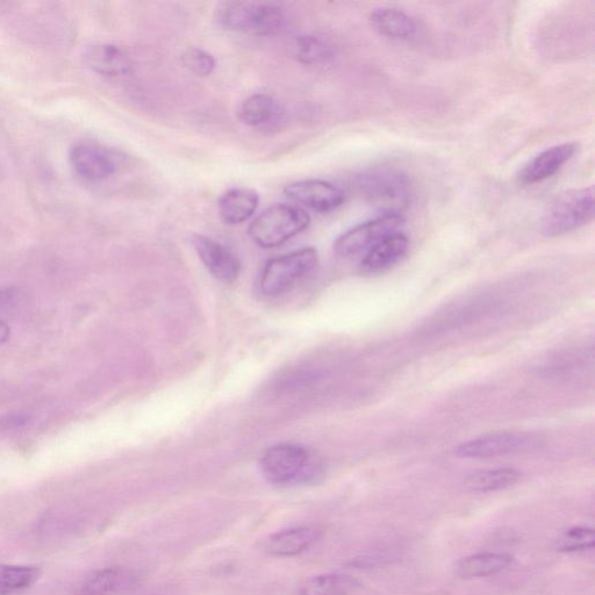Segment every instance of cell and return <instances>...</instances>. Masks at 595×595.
Masks as SVG:
<instances>
[{
    "mask_svg": "<svg viewBox=\"0 0 595 595\" xmlns=\"http://www.w3.org/2000/svg\"><path fill=\"white\" fill-rule=\"evenodd\" d=\"M41 571L35 566H0V595H14L30 589L40 578Z\"/></svg>",
    "mask_w": 595,
    "mask_h": 595,
    "instance_id": "603a6c76",
    "label": "cell"
},
{
    "mask_svg": "<svg viewBox=\"0 0 595 595\" xmlns=\"http://www.w3.org/2000/svg\"><path fill=\"white\" fill-rule=\"evenodd\" d=\"M85 63L95 73L105 77H123L131 73V60L119 47L103 43L86 50Z\"/></svg>",
    "mask_w": 595,
    "mask_h": 595,
    "instance_id": "2e32d148",
    "label": "cell"
},
{
    "mask_svg": "<svg viewBox=\"0 0 595 595\" xmlns=\"http://www.w3.org/2000/svg\"><path fill=\"white\" fill-rule=\"evenodd\" d=\"M595 533L593 528L573 527L559 537L556 542V550L562 554L579 553V551L594 548Z\"/></svg>",
    "mask_w": 595,
    "mask_h": 595,
    "instance_id": "d4e9b609",
    "label": "cell"
},
{
    "mask_svg": "<svg viewBox=\"0 0 595 595\" xmlns=\"http://www.w3.org/2000/svg\"><path fill=\"white\" fill-rule=\"evenodd\" d=\"M408 249H410V240L407 236L401 232L393 234L365 254L361 269L364 274H381L403 260Z\"/></svg>",
    "mask_w": 595,
    "mask_h": 595,
    "instance_id": "5bb4252c",
    "label": "cell"
},
{
    "mask_svg": "<svg viewBox=\"0 0 595 595\" xmlns=\"http://www.w3.org/2000/svg\"><path fill=\"white\" fill-rule=\"evenodd\" d=\"M30 421V417L26 414L21 413H12L6 415L2 420H0V427L6 430H13L24 427Z\"/></svg>",
    "mask_w": 595,
    "mask_h": 595,
    "instance_id": "4316f807",
    "label": "cell"
},
{
    "mask_svg": "<svg viewBox=\"0 0 595 595\" xmlns=\"http://www.w3.org/2000/svg\"><path fill=\"white\" fill-rule=\"evenodd\" d=\"M286 197L318 213H331L346 202V195L338 186L321 179H306L285 185Z\"/></svg>",
    "mask_w": 595,
    "mask_h": 595,
    "instance_id": "9c48e42d",
    "label": "cell"
},
{
    "mask_svg": "<svg viewBox=\"0 0 595 595\" xmlns=\"http://www.w3.org/2000/svg\"><path fill=\"white\" fill-rule=\"evenodd\" d=\"M370 23L383 37L394 40H408L417 33L414 19L404 11L393 7H379L370 14Z\"/></svg>",
    "mask_w": 595,
    "mask_h": 595,
    "instance_id": "e0dca14e",
    "label": "cell"
},
{
    "mask_svg": "<svg viewBox=\"0 0 595 595\" xmlns=\"http://www.w3.org/2000/svg\"><path fill=\"white\" fill-rule=\"evenodd\" d=\"M19 300V291L13 288L0 290V311L11 310L17 305Z\"/></svg>",
    "mask_w": 595,
    "mask_h": 595,
    "instance_id": "83f0119b",
    "label": "cell"
},
{
    "mask_svg": "<svg viewBox=\"0 0 595 595\" xmlns=\"http://www.w3.org/2000/svg\"><path fill=\"white\" fill-rule=\"evenodd\" d=\"M535 442L533 437L526 433H491L462 443L456 448L455 453L458 457L470 458V460H487V458L519 453Z\"/></svg>",
    "mask_w": 595,
    "mask_h": 595,
    "instance_id": "ba28073f",
    "label": "cell"
},
{
    "mask_svg": "<svg viewBox=\"0 0 595 595\" xmlns=\"http://www.w3.org/2000/svg\"><path fill=\"white\" fill-rule=\"evenodd\" d=\"M296 56L304 66H325L335 59V50L324 39L315 35H303L296 41Z\"/></svg>",
    "mask_w": 595,
    "mask_h": 595,
    "instance_id": "cb8c5ba5",
    "label": "cell"
},
{
    "mask_svg": "<svg viewBox=\"0 0 595 595\" xmlns=\"http://www.w3.org/2000/svg\"><path fill=\"white\" fill-rule=\"evenodd\" d=\"M10 327L4 321H0V344L7 342L10 339Z\"/></svg>",
    "mask_w": 595,
    "mask_h": 595,
    "instance_id": "f1b7e54d",
    "label": "cell"
},
{
    "mask_svg": "<svg viewBox=\"0 0 595 595\" xmlns=\"http://www.w3.org/2000/svg\"><path fill=\"white\" fill-rule=\"evenodd\" d=\"M362 586L360 580L344 573H325L307 579L298 595H350Z\"/></svg>",
    "mask_w": 595,
    "mask_h": 595,
    "instance_id": "44dd1931",
    "label": "cell"
},
{
    "mask_svg": "<svg viewBox=\"0 0 595 595\" xmlns=\"http://www.w3.org/2000/svg\"><path fill=\"white\" fill-rule=\"evenodd\" d=\"M279 114L276 100L264 93L249 97L238 111V118L248 127H264L275 120Z\"/></svg>",
    "mask_w": 595,
    "mask_h": 595,
    "instance_id": "7402d4cb",
    "label": "cell"
},
{
    "mask_svg": "<svg viewBox=\"0 0 595 595\" xmlns=\"http://www.w3.org/2000/svg\"><path fill=\"white\" fill-rule=\"evenodd\" d=\"M404 225L405 219L401 214H384L382 217L363 222L349 229L335 241V253L341 257L367 254L379 242L401 232Z\"/></svg>",
    "mask_w": 595,
    "mask_h": 595,
    "instance_id": "52a82bcc",
    "label": "cell"
},
{
    "mask_svg": "<svg viewBox=\"0 0 595 595\" xmlns=\"http://www.w3.org/2000/svg\"><path fill=\"white\" fill-rule=\"evenodd\" d=\"M182 62L184 67L188 69L191 74L198 77L210 76L213 73L215 66H217L212 54L197 47L186 49L182 55Z\"/></svg>",
    "mask_w": 595,
    "mask_h": 595,
    "instance_id": "484cf974",
    "label": "cell"
},
{
    "mask_svg": "<svg viewBox=\"0 0 595 595\" xmlns=\"http://www.w3.org/2000/svg\"><path fill=\"white\" fill-rule=\"evenodd\" d=\"M311 217L305 210L289 204L268 207L250 224L248 234L257 246L264 249L278 248L306 231Z\"/></svg>",
    "mask_w": 595,
    "mask_h": 595,
    "instance_id": "3957f363",
    "label": "cell"
},
{
    "mask_svg": "<svg viewBox=\"0 0 595 595\" xmlns=\"http://www.w3.org/2000/svg\"><path fill=\"white\" fill-rule=\"evenodd\" d=\"M192 245L210 274L222 283H233L239 277L241 264L232 252L209 236L193 235Z\"/></svg>",
    "mask_w": 595,
    "mask_h": 595,
    "instance_id": "8fae6325",
    "label": "cell"
},
{
    "mask_svg": "<svg viewBox=\"0 0 595 595\" xmlns=\"http://www.w3.org/2000/svg\"><path fill=\"white\" fill-rule=\"evenodd\" d=\"M217 16L226 30L257 37L276 35L284 24L282 6L275 2H225L219 5Z\"/></svg>",
    "mask_w": 595,
    "mask_h": 595,
    "instance_id": "6da1fadb",
    "label": "cell"
},
{
    "mask_svg": "<svg viewBox=\"0 0 595 595\" xmlns=\"http://www.w3.org/2000/svg\"><path fill=\"white\" fill-rule=\"evenodd\" d=\"M364 196L385 214H400L410 202L406 176L393 169H377L361 178Z\"/></svg>",
    "mask_w": 595,
    "mask_h": 595,
    "instance_id": "8992f818",
    "label": "cell"
},
{
    "mask_svg": "<svg viewBox=\"0 0 595 595\" xmlns=\"http://www.w3.org/2000/svg\"><path fill=\"white\" fill-rule=\"evenodd\" d=\"M594 218V188L570 190L559 195L543 215L541 231L557 238L577 231Z\"/></svg>",
    "mask_w": 595,
    "mask_h": 595,
    "instance_id": "277c9868",
    "label": "cell"
},
{
    "mask_svg": "<svg viewBox=\"0 0 595 595\" xmlns=\"http://www.w3.org/2000/svg\"><path fill=\"white\" fill-rule=\"evenodd\" d=\"M522 473L513 468H499L491 470H480L471 473L464 480V487L470 492L490 493L510 489L518 484Z\"/></svg>",
    "mask_w": 595,
    "mask_h": 595,
    "instance_id": "ffe728a7",
    "label": "cell"
},
{
    "mask_svg": "<svg viewBox=\"0 0 595 595\" xmlns=\"http://www.w3.org/2000/svg\"><path fill=\"white\" fill-rule=\"evenodd\" d=\"M319 264L318 250L306 247L272 258L262 272L260 288L265 296L275 297L289 292L310 277Z\"/></svg>",
    "mask_w": 595,
    "mask_h": 595,
    "instance_id": "5b68a950",
    "label": "cell"
},
{
    "mask_svg": "<svg viewBox=\"0 0 595 595\" xmlns=\"http://www.w3.org/2000/svg\"><path fill=\"white\" fill-rule=\"evenodd\" d=\"M69 161L75 174L91 183L105 181L117 170V164L112 155L103 147L90 142L76 143L70 149Z\"/></svg>",
    "mask_w": 595,
    "mask_h": 595,
    "instance_id": "30bf717a",
    "label": "cell"
},
{
    "mask_svg": "<svg viewBox=\"0 0 595 595\" xmlns=\"http://www.w3.org/2000/svg\"><path fill=\"white\" fill-rule=\"evenodd\" d=\"M263 476L271 484L312 482L321 476L322 465L310 451L284 443L265 451L261 460Z\"/></svg>",
    "mask_w": 595,
    "mask_h": 595,
    "instance_id": "7a4b0ae2",
    "label": "cell"
},
{
    "mask_svg": "<svg viewBox=\"0 0 595 595\" xmlns=\"http://www.w3.org/2000/svg\"><path fill=\"white\" fill-rule=\"evenodd\" d=\"M575 142L562 143L550 147L529 161L519 172L518 179L522 185L539 184L555 176L578 152Z\"/></svg>",
    "mask_w": 595,
    "mask_h": 595,
    "instance_id": "7c38bea8",
    "label": "cell"
},
{
    "mask_svg": "<svg viewBox=\"0 0 595 595\" xmlns=\"http://www.w3.org/2000/svg\"><path fill=\"white\" fill-rule=\"evenodd\" d=\"M134 577L123 569L93 571L80 585L81 595H116L133 585Z\"/></svg>",
    "mask_w": 595,
    "mask_h": 595,
    "instance_id": "d6986e66",
    "label": "cell"
},
{
    "mask_svg": "<svg viewBox=\"0 0 595 595\" xmlns=\"http://www.w3.org/2000/svg\"><path fill=\"white\" fill-rule=\"evenodd\" d=\"M320 536V530L313 527L285 529L270 535L263 543V550L275 557L298 556L313 547Z\"/></svg>",
    "mask_w": 595,
    "mask_h": 595,
    "instance_id": "4fadbf2b",
    "label": "cell"
},
{
    "mask_svg": "<svg viewBox=\"0 0 595 595\" xmlns=\"http://www.w3.org/2000/svg\"><path fill=\"white\" fill-rule=\"evenodd\" d=\"M260 205V196L255 190L234 188L222 193L218 200V213L228 226L241 225L253 217Z\"/></svg>",
    "mask_w": 595,
    "mask_h": 595,
    "instance_id": "9a60e30c",
    "label": "cell"
},
{
    "mask_svg": "<svg viewBox=\"0 0 595 595\" xmlns=\"http://www.w3.org/2000/svg\"><path fill=\"white\" fill-rule=\"evenodd\" d=\"M514 557L506 553H482L464 557L455 566L456 575L462 579L496 576L510 568Z\"/></svg>",
    "mask_w": 595,
    "mask_h": 595,
    "instance_id": "ac0fdd59",
    "label": "cell"
}]
</instances>
